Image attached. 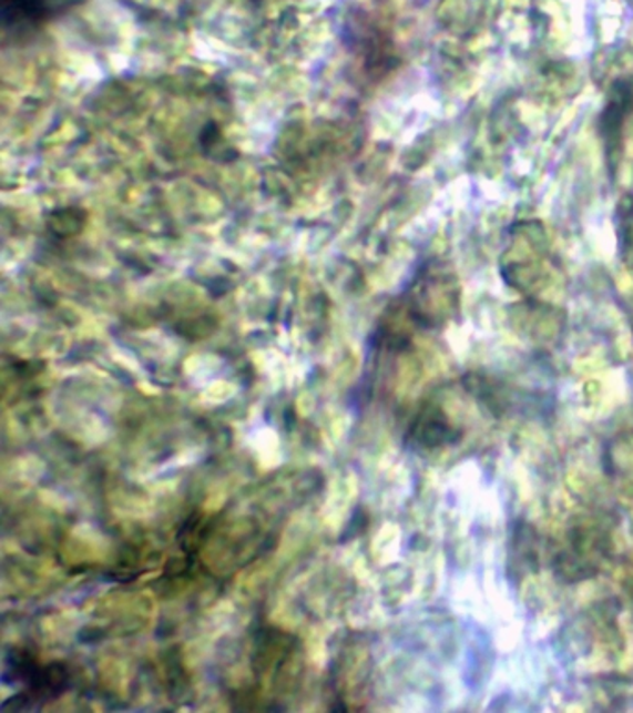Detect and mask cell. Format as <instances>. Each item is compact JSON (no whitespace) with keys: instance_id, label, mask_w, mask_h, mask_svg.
Instances as JSON below:
<instances>
[{"instance_id":"1","label":"cell","mask_w":633,"mask_h":713,"mask_svg":"<svg viewBox=\"0 0 633 713\" xmlns=\"http://www.w3.org/2000/svg\"><path fill=\"white\" fill-rule=\"evenodd\" d=\"M74 2L79 0H2V29L7 34H29Z\"/></svg>"}]
</instances>
